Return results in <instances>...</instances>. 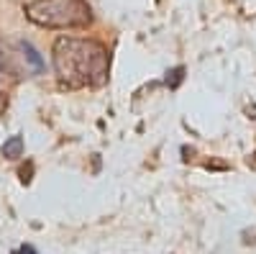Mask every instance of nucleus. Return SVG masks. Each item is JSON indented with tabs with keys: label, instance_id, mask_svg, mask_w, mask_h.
Here are the masks:
<instances>
[{
	"label": "nucleus",
	"instance_id": "1",
	"mask_svg": "<svg viewBox=\"0 0 256 254\" xmlns=\"http://www.w3.org/2000/svg\"><path fill=\"white\" fill-rule=\"evenodd\" d=\"M54 72L62 88L80 90V88H95L108 80L110 57L100 41L95 39H74V36H59L52 49Z\"/></svg>",
	"mask_w": 256,
	"mask_h": 254
},
{
	"label": "nucleus",
	"instance_id": "2",
	"mask_svg": "<svg viewBox=\"0 0 256 254\" xmlns=\"http://www.w3.org/2000/svg\"><path fill=\"white\" fill-rule=\"evenodd\" d=\"M24 13L41 29H84L92 24L88 0H31Z\"/></svg>",
	"mask_w": 256,
	"mask_h": 254
},
{
	"label": "nucleus",
	"instance_id": "3",
	"mask_svg": "<svg viewBox=\"0 0 256 254\" xmlns=\"http://www.w3.org/2000/svg\"><path fill=\"white\" fill-rule=\"evenodd\" d=\"M3 157L6 159H20V157H24V139H20V136H10L3 144Z\"/></svg>",
	"mask_w": 256,
	"mask_h": 254
},
{
	"label": "nucleus",
	"instance_id": "4",
	"mask_svg": "<svg viewBox=\"0 0 256 254\" xmlns=\"http://www.w3.org/2000/svg\"><path fill=\"white\" fill-rule=\"evenodd\" d=\"M182 80H184V67H174L172 72H166V88L169 90H177Z\"/></svg>",
	"mask_w": 256,
	"mask_h": 254
},
{
	"label": "nucleus",
	"instance_id": "5",
	"mask_svg": "<svg viewBox=\"0 0 256 254\" xmlns=\"http://www.w3.org/2000/svg\"><path fill=\"white\" fill-rule=\"evenodd\" d=\"M10 254H36V249L31 246V244H20L18 249H13Z\"/></svg>",
	"mask_w": 256,
	"mask_h": 254
}]
</instances>
